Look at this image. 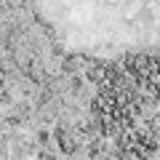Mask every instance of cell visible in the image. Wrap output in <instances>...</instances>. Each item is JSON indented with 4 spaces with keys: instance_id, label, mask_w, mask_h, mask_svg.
<instances>
[{
    "instance_id": "cell-1",
    "label": "cell",
    "mask_w": 160,
    "mask_h": 160,
    "mask_svg": "<svg viewBox=\"0 0 160 160\" xmlns=\"http://www.w3.org/2000/svg\"><path fill=\"white\" fill-rule=\"evenodd\" d=\"M155 64H158V59L149 56V53H133V56L128 59V69H131V75H136L139 80H147L149 75H152Z\"/></svg>"
},
{
    "instance_id": "cell-2",
    "label": "cell",
    "mask_w": 160,
    "mask_h": 160,
    "mask_svg": "<svg viewBox=\"0 0 160 160\" xmlns=\"http://www.w3.org/2000/svg\"><path fill=\"white\" fill-rule=\"evenodd\" d=\"M56 144L64 155H75L80 149V133L69 126H59L56 128Z\"/></svg>"
},
{
    "instance_id": "cell-3",
    "label": "cell",
    "mask_w": 160,
    "mask_h": 160,
    "mask_svg": "<svg viewBox=\"0 0 160 160\" xmlns=\"http://www.w3.org/2000/svg\"><path fill=\"white\" fill-rule=\"evenodd\" d=\"M93 67V59L83 56V53H69L64 59V72L67 75H80V72H88Z\"/></svg>"
},
{
    "instance_id": "cell-4",
    "label": "cell",
    "mask_w": 160,
    "mask_h": 160,
    "mask_svg": "<svg viewBox=\"0 0 160 160\" xmlns=\"http://www.w3.org/2000/svg\"><path fill=\"white\" fill-rule=\"evenodd\" d=\"M86 75H88V80H91V83H104V75H107V69H104L102 64H96V62H93V67L88 69Z\"/></svg>"
},
{
    "instance_id": "cell-5",
    "label": "cell",
    "mask_w": 160,
    "mask_h": 160,
    "mask_svg": "<svg viewBox=\"0 0 160 160\" xmlns=\"http://www.w3.org/2000/svg\"><path fill=\"white\" fill-rule=\"evenodd\" d=\"M120 160H144V155L136 147H123L120 149Z\"/></svg>"
},
{
    "instance_id": "cell-6",
    "label": "cell",
    "mask_w": 160,
    "mask_h": 160,
    "mask_svg": "<svg viewBox=\"0 0 160 160\" xmlns=\"http://www.w3.org/2000/svg\"><path fill=\"white\" fill-rule=\"evenodd\" d=\"M149 131H152V133H158V136H160V112L149 118Z\"/></svg>"
},
{
    "instance_id": "cell-7",
    "label": "cell",
    "mask_w": 160,
    "mask_h": 160,
    "mask_svg": "<svg viewBox=\"0 0 160 160\" xmlns=\"http://www.w3.org/2000/svg\"><path fill=\"white\" fill-rule=\"evenodd\" d=\"M8 102H11V99H8V88H6V86H0V107H6Z\"/></svg>"
}]
</instances>
